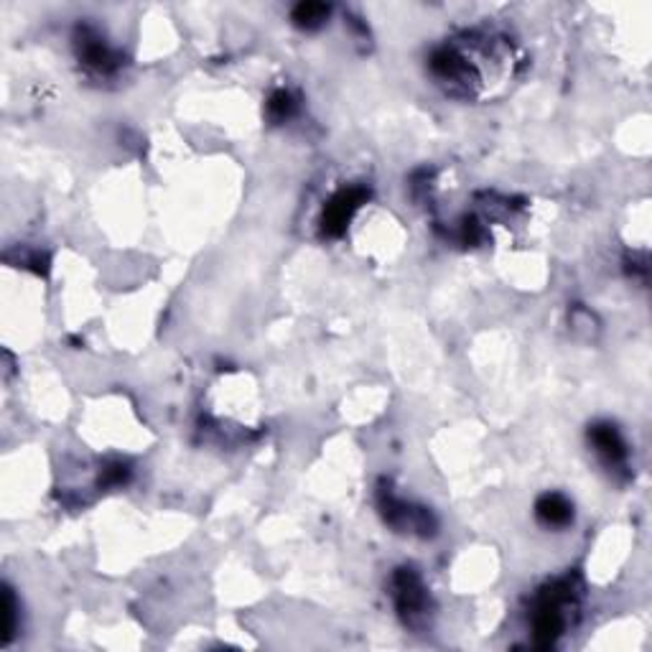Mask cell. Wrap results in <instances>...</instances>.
Here are the masks:
<instances>
[{
  "label": "cell",
  "instance_id": "obj_5",
  "mask_svg": "<svg viewBox=\"0 0 652 652\" xmlns=\"http://www.w3.org/2000/svg\"><path fill=\"white\" fill-rule=\"evenodd\" d=\"M77 57L87 70L92 74H100V77L115 74L121 70V62H123V57L117 54V51L90 26L77 28Z\"/></svg>",
  "mask_w": 652,
  "mask_h": 652
},
{
  "label": "cell",
  "instance_id": "obj_3",
  "mask_svg": "<svg viewBox=\"0 0 652 652\" xmlns=\"http://www.w3.org/2000/svg\"><path fill=\"white\" fill-rule=\"evenodd\" d=\"M390 594L405 627L424 629L431 617V597L416 568H398L390 579Z\"/></svg>",
  "mask_w": 652,
  "mask_h": 652
},
{
  "label": "cell",
  "instance_id": "obj_6",
  "mask_svg": "<svg viewBox=\"0 0 652 652\" xmlns=\"http://www.w3.org/2000/svg\"><path fill=\"white\" fill-rule=\"evenodd\" d=\"M367 189L362 187H350V189H342L339 195H335V199H331L329 204L324 206V217H322V233L326 237H339L347 229V225H350L354 212L360 210L362 204H365L367 199Z\"/></svg>",
  "mask_w": 652,
  "mask_h": 652
},
{
  "label": "cell",
  "instance_id": "obj_9",
  "mask_svg": "<svg viewBox=\"0 0 652 652\" xmlns=\"http://www.w3.org/2000/svg\"><path fill=\"white\" fill-rule=\"evenodd\" d=\"M18 629V602L13 597V589L5 587L3 589V644H9L13 640Z\"/></svg>",
  "mask_w": 652,
  "mask_h": 652
},
{
  "label": "cell",
  "instance_id": "obj_7",
  "mask_svg": "<svg viewBox=\"0 0 652 652\" xmlns=\"http://www.w3.org/2000/svg\"><path fill=\"white\" fill-rule=\"evenodd\" d=\"M536 517L540 525L553 530H563L574 523V502L561 492H546L536 502Z\"/></svg>",
  "mask_w": 652,
  "mask_h": 652
},
{
  "label": "cell",
  "instance_id": "obj_10",
  "mask_svg": "<svg viewBox=\"0 0 652 652\" xmlns=\"http://www.w3.org/2000/svg\"><path fill=\"white\" fill-rule=\"evenodd\" d=\"M296 113V98L288 90H276L268 100V115L276 123L288 121Z\"/></svg>",
  "mask_w": 652,
  "mask_h": 652
},
{
  "label": "cell",
  "instance_id": "obj_1",
  "mask_svg": "<svg viewBox=\"0 0 652 652\" xmlns=\"http://www.w3.org/2000/svg\"><path fill=\"white\" fill-rule=\"evenodd\" d=\"M579 610V584L570 576L548 584L532 604V635L538 648H553L566 635L570 614Z\"/></svg>",
  "mask_w": 652,
  "mask_h": 652
},
{
  "label": "cell",
  "instance_id": "obj_2",
  "mask_svg": "<svg viewBox=\"0 0 652 652\" xmlns=\"http://www.w3.org/2000/svg\"><path fill=\"white\" fill-rule=\"evenodd\" d=\"M377 507H380V515L385 517V523H388L390 528H396L398 532L431 538L436 528H439L431 510L413 505V502H405L403 498H398L396 489H392L390 481L385 479L380 481V487H377Z\"/></svg>",
  "mask_w": 652,
  "mask_h": 652
},
{
  "label": "cell",
  "instance_id": "obj_8",
  "mask_svg": "<svg viewBox=\"0 0 652 652\" xmlns=\"http://www.w3.org/2000/svg\"><path fill=\"white\" fill-rule=\"evenodd\" d=\"M331 9L326 3H316V0H309V3H299L293 9V24L299 28H306V32H314V28L324 26L326 18H329Z\"/></svg>",
  "mask_w": 652,
  "mask_h": 652
},
{
  "label": "cell",
  "instance_id": "obj_4",
  "mask_svg": "<svg viewBox=\"0 0 652 652\" xmlns=\"http://www.w3.org/2000/svg\"><path fill=\"white\" fill-rule=\"evenodd\" d=\"M589 443L599 456V462L606 466V472L625 474L629 472V449L625 436L619 434V428L610 424V421H599V424L589 426Z\"/></svg>",
  "mask_w": 652,
  "mask_h": 652
}]
</instances>
